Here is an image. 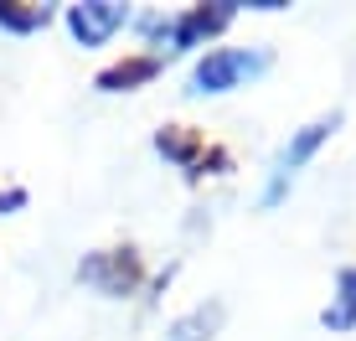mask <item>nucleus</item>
Wrapping results in <instances>:
<instances>
[{
    "label": "nucleus",
    "mask_w": 356,
    "mask_h": 341,
    "mask_svg": "<svg viewBox=\"0 0 356 341\" xmlns=\"http://www.w3.org/2000/svg\"><path fill=\"white\" fill-rule=\"evenodd\" d=\"M336 125H341V114H325V119H315V125H305V129H294V140L279 150V161H274V176H268V187H264V207H274L279 197L289 191V181H294V170H300L305 161H310L321 145L336 135Z\"/></svg>",
    "instance_id": "1"
},
{
    "label": "nucleus",
    "mask_w": 356,
    "mask_h": 341,
    "mask_svg": "<svg viewBox=\"0 0 356 341\" xmlns=\"http://www.w3.org/2000/svg\"><path fill=\"white\" fill-rule=\"evenodd\" d=\"M268 57L264 52H238V47H217V52H207L202 63L191 72V93H227L238 88L243 78H253V72H264Z\"/></svg>",
    "instance_id": "2"
},
{
    "label": "nucleus",
    "mask_w": 356,
    "mask_h": 341,
    "mask_svg": "<svg viewBox=\"0 0 356 341\" xmlns=\"http://www.w3.org/2000/svg\"><path fill=\"white\" fill-rule=\"evenodd\" d=\"M232 16H238V10H232L227 0H222V6H191L186 16H176V21L150 16L145 26H150V31H161L165 42H170V52H181V47H196V42H207V36H217Z\"/></svg>",
    "instance_id": "3"
},
{
    "label": "nucleus",
    "mask_w": 356,
    "mask_h": 341,
    "mask_svg": "<svg viewBox=\"0 0 356 341\" xmlns=\"http://www.w3.org/2000/svg\"><path fill=\"white\" fill-rule=\"evenodd\" d=\"M78 274H83V285L104 290V295H134V285H140V253H134V248L88 253Z\"/></svg>",
    "instance_id": "4"
},
{
    "label": "nucleus",
    "mask_w": 356,
    "mask_h": 341,
    "mask_svg": "<svg viewBox=\"0 0 356 341\" xmlns=\"http://www.w3.org/2000/svg\"><path fill=\"white\" fill-rule=\"evenodd\" d=\"M124 16L129 10L119 6V0H83V6L67 10V26H72V36H78L83 47H104L108 36L124 26Z\"/></svg>",
    "instance_id": "5"
},
{
    "label": "nucleus",
    "mask_w": 356,
    "mask_h": 341,
    "mask_svg": "<svg viewBox=\"0 0 356 341\" xmlns=\"http://www.w3.org/2000/svg\"><path fill=\"white\" fill-rule=\"evenodd\" d=\"M155 72H161V57H124V63H114V68L98 72V88H104V93H124V88L150 83Z\"/></svg>",
    "instance_id": "6"
},
{
    "label": "nucleus",
    "mask_w": 356,
    "mask_h": 341,
    "mask_svg": "<svg viewBox=\"0 0 356 341\" xmlns=\"http://www.w3.org/2000/svg\"><path fill=\"white\" fill-rule=\"evenodd\" d=\"M155 150L165 155V161H176V166H186V170H196L207 161V150H202V140L191 135V129H181V125H170V129H161L155 135Z\"/></svg>",
    "instance_id": "7"
},
{
    "label": "nucleus",
    "mask_w": 356,
    "mask_h": 341,
    "mask_svg": "<svg viewBox=\"0 0 356 341\" xmlns=\"http://www.w3.org/2000/svg\"><path fill=\"white\" fill-rule=\"evenodd\" d=\"M321 321L330 326V331H351V326H356V264H351V269H341V279H336V306H325Z\"/></svg>",
    "instance_id": "8"
},
{
    "label": "nucleus",
    "mask_w": 356,
    "mask_h": 341,
    "mask_svg": "<svg viewBox=\"0 0 356 341\" xmlns=\"http://www.w3.org/2000/svg\"><path fill=\"white\" fill-rule=\"evenodd\" d=\"M217 326H222V306H202V310L181 315V321L170 326V336H165V341H212Z\"/></svg>",
    "instance_id": "9"
},
{
    "label": "nucleus",
    "mask_w": 356,
    "mask_h": 341,
    "mask_svg": "<svg viewBox=\"0 0 356 341\" xmlns=\"http://www.w3.org/2000/svg\"><path fill=\"white\" fill-rule=\"evenodd\" d=\"M47 21H52V10H47V6H31V0L0 6V26H10V31H36V26H47Z\"/></svg>",
    "instance_id": "10"
}]
</instances>
